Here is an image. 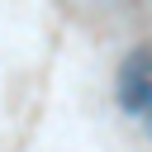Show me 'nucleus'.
<instances>
[{
  "instance_id": "f03ea898",
  "label": "nucleus",
  "mask_w": 152,
  "mask_h": 152,
  "mask_svg": "<svg viewBox=\"0 0 152 152\" xmlns=\"http://www.w3.org/2000/svg\"><path fill=\"white\" fill-rule=\"evenodd\" d=\"M147 124H152V109H147Z\"/></svg>"
},
{
  "instance_id": "f257e3e1",
  "label": "nucleus",
  "mask_w": 152,
  "mask_h": 152,
  "mask_svg": "<svg viewBox=\"0 0 152 152\" xmlns=\"http://www.w3.org/2000/svg\"><path fill=\"white\" fill-rule=\"evenodd\" d=\"M114 95L128 114H147L152 109V48H133L119 66V81H114Z\"/></svg>"
}]
</instances>
